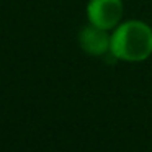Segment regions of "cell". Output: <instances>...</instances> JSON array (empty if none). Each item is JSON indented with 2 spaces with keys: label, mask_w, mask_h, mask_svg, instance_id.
I'll return each mask as SVG.
<instances>
[{
  "label": "cell",
  "mask_w": 152,
  "mask_h": 152,
  "mask_svg": "<svg viewBox=\"0 0 152 152\" xmlns=\"http://www.w3.org/2000/svg\"><path fill=\"white\" fill-rule=\"evenodd\" d=\"M111 56L126 62H141L152 54V28L144 21L129 20L111 34Z\"/></svg>",
  "instance_id": "1"
},
{
  "label": "cell",
  "mask_w": 152,
  "mask_h": 152,
  "mask_svg": "<svg viewBox=\"0 0 152 152\" xmlns=\"http://www.w3.org/2000/svg\"><path fill=\"white\" fill-rule=\"evenodd\" d=\"M123 0H90L87 5L88 21L103 30H113L123 17Z\"/></svg>",
  "instance_id": "2"
},
{
  "label": "cell",
  "mask_w": 152,
  "mask_h": 152,
  "mask_svg": "<svg viewBox=\"0 0 152 152\" xmlns=\"http://www.w3.org/2000/svg\"><path fill=\"white\" fill-rule=\"evenodd\" d=\"M79 43L80 48L92 56H105L111 49V36L108 34V30H103L92 23L80 30Z\"/></svg>",
  "instance_id": "3"
}]
</instances>
